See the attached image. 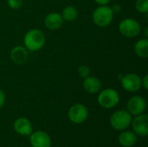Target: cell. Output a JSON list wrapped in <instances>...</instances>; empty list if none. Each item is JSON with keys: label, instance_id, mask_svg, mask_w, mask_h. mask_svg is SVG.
<instances>
[{"label": "cell", "instance_id": "obj_3", "mask_svg": "<svg viewBox=\"0 0 148 147\" xmlns=\"http://www.w3.org/2000/svg\"><path fill=\"white\" fill-rule=\"evenodd\" d=\"M114 14L110 7L108 5H99L92 15V19L94 23L98 27H107L108 26L114 18Z\"/></svg>", "mask_w": 148, "mask_h": 147}, {"label": "cell", "instance_id": "obj_1", "mask_svg": "<svg viewBox=\"0 0 148 147\" xmlns=\"http://www.w3.org/2000/svg\"><path fill=\"white\" fill-rule=\"evenodd\" d=\"M46 37L44 33L37 29H32L29 30L23 38L24 47L27 50L35 52L41 49L45 44Z\"/></svg>", "mask_w": 148, "mask_h": 147}, {"label": "cell", "instance_id": "obj_19", "mask_svg": "<svg viewBox=\"0 0 148 147\" xmlns=\"http://www.w3.org/2000/svg\"><path fill=\"white\" fill-rule=\"evenodd\" d=\"M77 72H78V75L82 78V79H85L87 78L88 76L90 75V68L87 66V65H82L78 68L77 69Z\"/></svg>", "mask_w": 148, "mask_h": 147}, {"label": "cell", "instance_id": "obj_26", "mask_svg": "<svg viewBox=\"0 0 148 147\" xmlns=\"http://www.w3.org/2000/svg\"><path fill=\"white\" fill-rule=\"evenodd\" d=\"M143 147H147V146H143Z\"/></svg>", "mask_w": 148, "mask_h": 147}, {"label": "cell", "instance_id": "obj_13", "mask_svg": "<svg viewBox=\"0 0 148 147\" xmlns=\"http://www.w3.org/2000/svg\"><path fill=\"white\" fill-rule=\"evenodd\" d=\"M10 56L14 63L17 65H22L28 59V50L25 47L16 46L10 50Z\"/></svg>", "mask_w": 148, "mask_h": 147}, {"label": "cell", "instance_id": "obj_6", "mask_svg": "<svg viewBox=\"0 0 148 147\" xmlns=\"http://www.w3.org/2000/svg\"><path fill=\"white\" fill-rule=\"evenodd\" d=\"M69 120L76 125L82 124L88 118V110L83 104H75L69 107L68 112Z\"/></svg>", "mask_w": 148, "mask_h": 147}, {"label": "cell", "instance_id": "obj_7", "mask_svg": "<svg viewBox=\"0 0 148 147\" xmlns=\"http://www.w3.org/2000/svg\"><path fill=\"white\" fill-rule=\"evenodd\" d=\"M127 111L132 116H137L145 113L147 108L146 100L140 95H134L131 97L127 104Z\"/></svg>", "mask_w": 148, "mask_h": 147}, {"label": "cell", "instance_id": "obj_8", "mask_svg": "<svg viewBox=\"0 0 148 147\" xmlns=\"http://www.w3.org/2000/svg\"><path fill=\"white\" fill-rule=\"evenodd\" d=\"M131 126L133 132L140 137H147L148 135V116L146 113H142L134 116L132 119Z\"/></svg>", "mask_w": 148, "mask_h": 147}, {"label": "cell", "instance_id": "obj_23", "mask_svg": "<svg viewBox=\"0 0 148 147\" xmlns=\"http://www.w3.org/2000/svg\"><path fill=\"white\" fill-rule=\"evenodd\" d=\"M110 8H111V10H113V13H114V14L119 13V12L121 11V5H120V4H117V3L114 4V5H113L112 7H110Z\"/></svg>", "mask_w": 148, "mask_h": 147}, {"label": "cell", "instance_id": "obj_11", "mask_svg": "<svg viewBox=\"0 0 148 147\" xmlns=\"http://www.w3.org/2000/svg\"><path fill=\"white\" fill-rule=\"evenodd\" d=\"M14 131L21 136H29L33 132V126L31 122L27 118H18L13 124Z\"/></svg>", "mask_w": 148, "mask_h": 147}, {"label": "cell", "instance_id": "obj_5", "mask_svg": "<svg viewBox=\"0 0 148 147\" xmlns=\"http://www.w3.org/2000/svg\"><path fill=\"white\" fill-rule=\"evenodd\" d=\"M140 24L134 18H125L119 24V31L125 37H136L140 33Z\"/></svg>", "mask_w": 148, "mask_h": 147}, {"label": "cell", "instance_id": "obj_4", "mask_svg": "<svg viewBox=\"0 0 148 147\" xmlns=\"http://www.w3.org/2000/svg\"><path fill=\"white\" fill-rule=\"evenodd\" d=\"M120 101V95L118 92L113 88H106L100 92L97 97L98 104L106 109L114 108Z\"/></svg>", "mask_w": 148, "mask_h": 147}, {"label": "cell", "instance_id": "obj_12", "mask_svg": "<svg viewBox=\"0 0 148 147\" xmlns=\"http://www.w3.org/2000/svg\"><path fill=\"white\" fill-rule=\"evenodd\" d=\"M63 18L61 14L58 12L49 13L44 18L45 26L50 30H56L60 29L63 23Z\"/></svg>", "mask_w": 148, "mask_h": 147}, {"label": "cell", "instance_id": "obj_2", "mask_svg": "<svg viewBox=\"0 0 148 147\" xmlns=\"http://www.w3.org/2000/svg\"><path fill=\"white\" fill-rule=\"evenodd\" d=\"M132 119L133 116L127 110H118L111 115L109 123L113 129L121 132L131 126Z\"/></svg>", "mask_w": 148, "mask_h": 147}, {"label": "cell", "instance_id": "obj_20", "mask_svg": "<svg viewBox=\"0 0 148 147\" xmlns=\"http://www.w3.org/2000/svg\"><path fill=\"white\" fill-rule=\"evenodd\" d=\"M23 0H7L8 6L12 10H17L23 5Z\"/></svg>", "mask_w": 148, "mask_h": 147}, {"label": "cell", "instance_id": "obj_14", "mask_svg": "<svg viewBox=\"0 0 148 147\" xmlns=\"http://www.w3.org/2000/svg\"><path fill=\"white\" fill-rule=\"evenodd\" d=\"M138 140V136L133 132L128 130L121 131L119 137L118 142L123 147H132L134 146Z\"/></svg>", "mask_w": 148, "mask_h": 147}, {"label": "cell", "instance_id": "obj_15", "mask_svg": "<svg viewBox=\"0 0 148 147\" xmlns=\"http://www.w3.org/2000/svg\"><path fill=\"white\" fill-rule=\"evenodd\" d=\"M82 87L86 92L89 94H96L100 92L101 88V82L97 77L89 75L87 78L83 79Z\"/></svg>", "mask_w": 148, "mask_h": 147}, {"label": "cell", "instance_id": "obj_21", "mask_svg": "<svg viewBox=\"0 0 148 147\" xmlns=\"http://www.w3.org/2000/svg\"><path fill=\"white\" fill-rule=\"evenodd\" d=\"M141 87L144 88L145 90L148 89V75H146L142 79H141Z\"/></svg>", "mask_w": 148, "mask_h": 147}, {"label": "cell", "instance_id": "obj_25", "mask_svg": "<svg viewBox=\"0 0 148 147\" xmlns=\"http://www.w3.org/2000/svg\"><path fill=\"white\" fill-rule=\"evenodd\" d=\"M14 147H18V146H14Z\"/></svg>", "mask_w": 148, "mask_h": 147}, {"label": "cell", "instance_id": "obj_16", "mask_svg": "<svg viewBox=\"0 0 148 147\" xmlns=\"http://www.w3.org/2000/svg\"><path fill=\"white\" fill-rule=\"evenodd\" d=\"M134 52L140 58H147L148 56V39L144 38L139 40L134 45Z\"/></svg>", "mask_w": 148, "mask_h": 147}, {"label": "cell", "instance_id": "obj_22", "mask_svg": "<svg viewBox=\"0 0 148 147\" xmlns=\"http://www.w3.org/2000/svg\"><path fill=\"white\" fill-rule=\"evenodd\" d=\"M5 103V94L2 89H0V108L3 107V106Z\"/></svg>", "mask_w": 148, "mask_h": 147}, {"label": "cell", "instance_id": "obj_9", "mask_svg": "<svg viewBox=\"0 0 148 147\" xmlns=\"http://www.w3.org/2000/svg\"><path fill=\"white\" fill-rule=\"evenodd\" d=\"M121 86L129 93L138 92L141 88V78L134 73L127 74L121 79Z\"/></svg>", "mask_w": 148, "mask_h": 147}, {"label": "cell", "instance_id": "obj_18", "mask_svg": "<svg viewBox=\"0 0 148 147\" xmlns=\"http://www.w3.org/2000/svg\"><path fill=\"white\" fill-rule=\"evenodd\" d=\"M135 8L140 13H147L148 12V0H136Z\"/></svg>", "mask_w": 148, "mask_h": 147}, {"label": "cell", "instance_id": "obj_10", "mask_svg": "<svg viewBox=\"0 0 148 147\" xmlns=\"http://www.w3.org/2000/svg\"><path fill=\"white\" fill-rule=\"evenodd\" d=\"M31 147H51L52 141L50 136L44 131L32 132L29 135Z\"/></svg>", "mask_w": 148, "mask_h": 147}, {"label": "cell", "instance_id": "obj_24", "mask_svg": "<svg viewBox=\"0 0 148 147\" xmlns=\"http://www.w3.org/2000/svg\"><path fill=\"white\" fill-rule=\"evenodd\" d=\"M95 1L99 5H107L110 2V0H95Z\"/></svg>", "mask_w": 148, "mask_h": 147}, {"label": "cell", "instance_id": "obj_17", "mask_svg": "<svg viewBox=\"0 0 148 147\" xmlns=\"http://www.w3.org/2000/svg\"><path fill=\"white\" fill-rule=\"evenodd\" d=\"M61 15H62L63 20H65L67 22H72L77 17L78 10L75 6L69 5L62 10V12Z\"/></svg>", "mask_w": 148, "mask_h": 147}]
</instances>
